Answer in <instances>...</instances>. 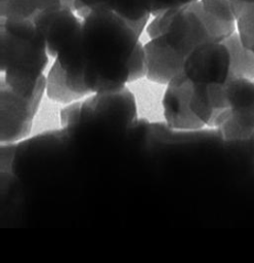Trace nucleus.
<instances>
[{
    "instance_id": "obj_17",
    "label": "nucleus",
    "mask_w": 254,
    "mask_h": 263,
    "mask_svg": "<svg viewBox=\"0 0 254 263\" xmlns=\"http://www.w3.org/2000/svg\"><path fill=\"white\" fill-rule=\"evenodd\" d=\"M189 106L192 111L197 115L200 120H202L206 124V126L213 127L215 112L211 106L208 97L207 84L194 83Z\"/></svg>"
},
{
    "instance_id": "obj_15",
    "label": "nucleus",
    "mask_w": 254,
    "mask_h": 263,
    "mask_svg": "<svg viewBox=\"0 0 254 263\" xmlns=\"http://www.w3.org/2000/svg\"><path fill=\"white\" fill-rule=\"evenodd\" d=\"M231 110L254 113V81L229 77L225 82Z\"/></svg>"
},
{
    "instance_id": "obj_7",
    "label": "nucleus",
    "mask_w": 254,
    "mask_h": 263,
    "mask_svg": "<svg viewBox=\"0 0 254 263\" xmlns=\"http://www.w3.org/2000/svg\"><path fill=\"white\" fill-rule=\"evenodd\" d=\"M40 100H27L1 83V142L25 138L32 128Z\"/></svg>"
},
{
    "instance_id": "obj_10",
    "label": "nucleus",
    "mask_w": 254,
    "mask_h": 263,
    "mask_svg": "<svg viewBox=\"0 0 254 263\" xmlns=\"http://www.w3.org/2000/svg\"><path fill=\"white\" fill-rule=\"evenodd\" d=\"M196 6L213 41L222 42L236 32L237 20L229 0H198Z\"/></svg>"
},
{
    "instance_id": "obj_11",
    "label": "nucleus",
    "mask_w": 254,
    "mask_h": 263,
    "mask_svg": "<svg viewBox=\"0 0 254 263\" xmlns=\"http://www.w3.org/2000/svg\"><path fill=\"white\" fill-rule=\"evenodd\" d=\"M101 7L126 21L139 37L152 14V0H103Z\"/></svg>"
},
{
    "instance_id": "obj_1",
    "label": "nucleus",
    "mask_w": 254,
    "mask_h": 263,
    "mask_svg": "<svg viewBox=\"0 0 254 263\" xmlns=\"http://www.w3.org/2000/svg\"><path fill=\"white\" fill-rule=\"evenodd\" d=\"M86 60L84 82L91 93L117 91L129 83V63L140 43L130 25L110 9H93L82 18Z\"/></svg>"
},
{
    "instance_id": "obj_13",
    "label": "nucleus",
    "mask_w": 254,
    "mask_h": 263,
    "mask_svg": "<svg viewBox=\"0 0 254 263\" xmlns=\"http://www.w3.org/2000/svg\"><path fill=\"white\" fill-rule=\"evenodd\" d=\"M59 5L60 0H0V15L6 20L33 22L43 11Z\"/></svg>"
},
{
    "instance_id": "obj_20",
    "label": "nucleus",
    "mask_w": 254,
    "mask_h": 263,
    "mask_svg": "<svg viewBox=\"0 0 254 263\" xmlns=\"http://www.w3.org/2000/svg\"><path fill=\"white\" fill-rule=\"evenodd\" d=\"M103 0H75V11L77 14L84 18L93 9L101 7Z\"/></svg>"
},
{
    "instance_id": "obj_8",
    "label": "nucleus",
    "mask_w": 254,
    "mask_h": 263,
    "mask_svg": "<svg viewBox=\"0 0 254 263\" xmlns=\"http://www.w3.org/2000/svg\"><path fill=\"white\" fill-rule=\"evenodd\" d=\"M33 22L44 37L48 55L53 59L82 30V21L74 14L73 9L64 5L43 11Z\"/></svg>"
},
{
    "instance_id": "obj_14",
    "label": "nucleus",
    "mask_w": 254,
    "mask_h": 263,
    "mask_svg": "<svg viewBox=\"0 0 254 263\" xmlns=\"http://www.w3.org/2000/svg\"><path fill=\"white\" fill-rule=\"evenodd\" d=\"M45 92L52 102L64 105H68L82 99L67 84L64 71L56 60H54L48 74L46 75Z\"/></svg>"
},
{
    "instance_id": "obj_21",
    "label": "nucleus",
    "mask_w": 254,
    "mask_h": 263,
    "mask_svg": "<svg viewBox=\"0 0 254 263\" xmlns=\"http://www.w3.org/2000/svg\"><path fill=\"white\" fill-rule=\"evenodd\" d=\"M252 50H253V51H254V46H253V47H252Z\"/></svg>"
},
{
    "instance_id": "obj_18",
    "label": "nucleus",
    "mask_w": 254,
    "mask_h": 263,
    "mask_svg": "<svg viewBox=\"0 0 254 263\" xmlns=\"http://www.w3.org/2000/svg\"><path fill=\"white\" fill-rule=\"evenodd\" d=\"M146 60L144 47L141 42L136 47L129 63V83L146 77Z\"/></svg>"
},
{
    "instance_id": "obj_12",
    "label": "nucleus",
    "mask_w": 254,
    "mask_h": 263,
    "mask_svg": "<svg viewBox=\"0 0 254 263\" xmlns=\"http://www.w3.org/2000/svg\"><path fill=\"white\" fill-rule=\"evenodd\" d=\"M222 42L229 51V77L254 81V51L243 44L238 32H235Z\"/></svg>"
},
{
    "instance_id": "obj_19",
    "label": "nucleus",
    "mask_w": 254,
    "mask_h": 263,
    "mask_svg": "<svg viewBox=\"0 0 254 263\" xmlns=\"http://www.w3.org/2000/svg\"><path fill=\"white\" fill-rule=\"evenodd\" d=\"M198 0H152V14L158 15L167 10L179 8Z\"/></svg>"
},
{
    "instance_id": "obj_3",
    "label": "nucleus",
    "mask_w": 254,
    "mask_h": 263,
    "mask_svg": "<svg viewBox=\"0 0 254 263\" xmlns=\"http://www.w3.org/2000/svg\"><path fill=\"white\" fill-rule=\"evenodd\" d=\"M146 33L150 38L162 36L185 58L198 45L213 41L198 12L196 2L155 15L146 27Z\"/></svg>"
},
{
    "instance_id": "obj_2",
    "label": "nucleus",
    "mask_w": 254,
    "mask_h": 263,
    "mask_svg": "<svg viewBox=\"0 0 254 263\" xmlns=\"http://www.w3.org/2000/svg\"><path fill=\"white\" fill-rule=\"evenodd\" d=\"M48 57L44 37L34 22L1 18V73L8 70L43 73L48 64Z\"/></svg>"
},
{
    "instance_id": "obj_6",
    "label": "nucleus",
    "mask_w": 254,
    "mask_h": 263,
    "mask_svg": "<svg viewBox=\"0 0 254 263\" xmlns=\"http://www.w3.org/2000/svg\"><path fill=\"white\" fill-rule=\"evenodd\" d=\"M194 82L181 72L167 84L162 105L166 123L172 129L198 130L206 126L192 111L189 101Z\"/></svg>"
},
{
    "instance_id": "obj_4",
    "label": "nucleus",
    "mask_w": 254,
    "mask_h": 263,
    "mask_svg": "<svg viewBox=\"0 0 254 263\" xmlns=\"http://www.w3.org/2000/svg\"><path fill=\"white\" fill-rule=\"evenodd\" d=\"M184 74L194 83H225L230 74V57L223 42L198 45L185 58Z\"/></svg>"
},
{
    "instance_id": "obj_9",
    "label": "nucleus",
    "mask_w": 254,
    "mask_h": 263,
    "mask_svg": "<svg viewBox=\"0 0 254 263\" xmlns=\"http://www.w3.org/2000/svg\"><path fill=\"white\" fill-rule=\"evenodd\" d=\"M146 60V78L166 85L173 77L183 72L185 57L172 48L162 36L150 38L143 44Z\"/></svg>"
},
{
    "instance_id": "obj_5",
    "label": "nucleus",
    "mask_w": 254,
    "mask_h": 263,
    "mask_svg": "<svg viewBox=\"0 0 254 263\" xmlns=\"http://www.w3.org/2000/svg\"><path fill=\"white\" fill-rule=\"evenodd\" d=\"M136 115L135 98L125 86L117 91L92 93L86 97L81 103L79 121L102 119L128 126L135 121Z\"/></svg>"
},
{
    "instance_id": "obj_16",
    "label": "nucleus",
    "mask_w": 254,
    "mask_h": 263,
    "mask_svg": "<svg viewBox=\"0 0 254 263\" xmlns=\"http://www.w3.org/2000/svg\"><path fill=\"white\" fill-rule=\"evenodd\" d=\"M218 128L226 141L248 140L254 135V113L231 110Z\"/></svg>"
}]
</instances>
